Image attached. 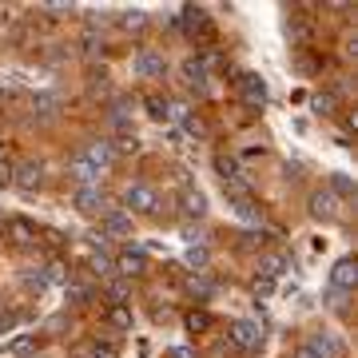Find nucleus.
<instances>
[{
    "instance_id": "nucleus-45",
    "label": "nucleus",
    "mask_w": 358,
    "mask_h": 358,
    "mask_svg": "<svg viewBox=\"0 0 358 358\" xmlns=\"http://www.w3.org/2000/svg\"><path fill=\"white\" fill-rule=\"evenodd\" d=\"M0 159H4V143H0Z\"/></svg>"
},
{
    "instance_id": "nucleus-10",
    "label": "nucleus",
    "mask_w": 358,
    "mask_h": 358,
    "mask_svg": "<svg viewBox=\"0 0 358 358\" xmlns=\"http://www.w3.org/2000/svg\"><path fill=\"white\" fill-rule=\"evenodd\" d=\"M4 235H8L13 247H36V223H28V219H20V215L4 223Z\"/></svg>"
},
{
    "instance_id": "nucleus-21",
    "label": "nucleus",
    "mask_w": 358,
    "mask_h": 358,
    "mask_svg": "<svg viewBox=\"0 0 358 358\" xmlns=\"http://www.w3.org/2000/svg\"><path fill=\"white\" fill-rule=\"evenodd\" d=\"M40 275H44V282H52V287H68V282H72V271H68L64 259H52Z\"/></svg>"
},
{
    "instance_id": "nucleus-35",
    "label": "nucleus",
    "mask_w": 358,
    "mask_h": 358,
    "mask_svg": "<svg viewBox=\"0 0 358 358\" xmlns=\"http://www.w3.org/2000/svg\"><path fill=\"white\" fill-rule=\"evenodd\" d=\"M291 40L294 44H310V28L307 24H291Z\"/></svg>"
},
{
    "instance_id": "nucleus-28",
    "label": "nucleus",
    "mask_w": 358,
    "mask_h": 358,
    "mask_svg": "<svg viewBox=\"0 0 358 358\" xmlns=\"http://www.w3.org/2000/svg\"><path fill=\"white\" fill-rule=\"evenodd\" d=\"M143 108H148V115H152V120H171V112H167V100L164 96H148V100H143Z\"/></svg>"
},
{
    "instance_id": "nucleus-27",
    "label": "nucleus",
    "mask_w": 358,
    "mask_h": 358,
    "mask_svg": "<svg viewBox=\"0 0 358 358\" xmlns=\"http://www.w3.org/2000/svg\"><path fill=\"white\" fill-rule=\"evenodd\" d=\"M128 294H131V282L128 279H120V275H112V279H108V299H112V303H124Z\"/></svg>"
},
{
    "instance_id": "nucleus-1",
    "label": "nucleus",
    "mask_w": 358,
    "mask_h": 358,
    "mask_svg": "<svg viewBox=\"0 0 358 358\" xmlns=\"http://www.w3.org/2000/svg\"><path fill=\"white\" fill-rule=\"evenodd\" d=\"M183 32L192 40H203V44H211L215 40V24H211V16H207V8H199V4H183L179 8V20H176Z\"/></svg>"
},
{
    "instance_id": "nucleus-39",
    "label": "nucleus",
    "mask_w": 358,
    "mask_h": 358,
    "mask_svg": "<svg viewBox=\"0 0 358 358\" xmlns=\"http://www.w3.org/2000/svg\"><path fill=\"white\" fill-rule=\"evenodd\" d=\"M251 287H255V294H271V291H275V282L263 279V275H255V282H251Z\"/></svg>"
},
{
    "instance_id": "nucleus-6",
    "label": "nucleus",
    "mask_w": 358,
    "mask_h": 358,
    "mask_svg": "<svg viewBox=\"0 0 358 358\" xmlns=\"http://www.w3.org/2000/svg\"><path fill=\"white\" fill-rule=\"evenodd\" d=\"M131 68H136V76H140V80H164L167 60H164V52L140 48V52H136V60H131Z\"/></svg>"
},
{
    "instance_id": "nucleus-34",
    "label": "nucleus",
    "mask_w": 358,
    "mask_h": 358,
    "mask_svg": "<svg viewBox=\"0 0 358 358\" xmlns=\"http://www.w3.org/2000/svg\"><path fill=\"white\" fill-rule=\"evenodd\" d=\"M100 48H103V40L88 32V36H84V56H100Z\"/></svg>"
},
{
    "instance_id": "nucleus-31",
    "label": "nucleus",
    "mask_w": 358,
    "mask_h": 358,
    "mask_svg": "<svg viewBox=\"0 0 358 358\" xmlns=\"http://www.w3.org/2000/svg\"><path fill=\"white\" fill-rule=\"evenodd\" d=\"M334 103H338V100H334L331 92H319V96L310 100V108H315L319 115H331V112H334Z\"/></svg>"
},
{
    "instance_id": "nucleus-40",
    "label": "nucleus",
    "mask_w": 358,
    "mask_h": 358,
    "mask_svg": "<svg viewBox=\"0 0 358 358\" xmlns=\"http://www.w3.org/2000/svg\"><path fill=\"white\" fill-rule=\"evenodd\" d=\"M171 358H199V355H195V346H176V350H171Z\"/></svg>"
},
{
    "instance_id": "nucleus-15",
    "label": "nucleus",
    "mask_w": 358,
    "mask_h": 358,
    "mask_svg": "<svg viewBox=\"0 0 358 358\" xmlns=\"http://www.w3.org/2000/svg\"><path fill=\"white\" fill-rule=\"evenodd\" d=\"M84 159H88L96 171H103V167H112L115 164V148H112V140H96V143H88L84 148Z\"/></svg>"
},
{
    "instance_id": "nucleus-3",
    "label": "nucleus",
    "mask_w": 358,
    "mask_h": 358,
    "mask_svg": "<svg viewBox=\"0 0 358 358\" xmlns=\"http://www.w3.org/2000/svg\"><path fill=\"white\" fill-rule=\"evenodd\" d=\"M227 338H231L235 350H247V355H251V350L263 346V327H259L255 319H235L231 322V331H227Z\"/></svg>"
},
{
    "instance_id": "nucleus-43",
    "label": "nucleus",
    "mask_w": 358,
    "mask_h": 358,
    "mask_svg": "<svg viewBox=\"0 0 358 358\" xmlns=\"http://www.w3.org/2000/svg\"><path fill=\"white\" fill-rule=\"evenodd\" d=\"M84 358H108V355H100V350H92V355H84Z\"/></svg>"
},
{
    "instance_id": "nucleus-9",
    "label": "nucleus",
    "mask_w": 358,
    "mask_h": 358,
    "mask_svg": "<svg viewBox=\"0 0 358 358\" xmlns=\"http://www.w3.org/2000/svg\"><path fill=\"white\" fill-rule=\"evenodd\" d=\"M235 84H239V96H243L247 108H263V103H267V84H263V76H255V72H243Z\"/></svg>"
},
{
    "instance_id": "nucleus-22",
    "label": "nucleus",
    "mask_w": 358,
    "mask_h": 358,
    "mask_svg": "<svg viewBox=\"0 0 358 358\" xmlns=\"http://www.w3.org/2000/svg\"><path fill=\"white\" fill-rule=\"evenodd\" d=\"M88 267H92V275L112 279V275H115V259H108L103 251H92V255H88Z\"/></svg>"
},
{
    "instance_id": "nucleus-2",
    "label": "nucleus",
    "mask_w": 358,
    "mask_h": 358,
    "mask_svg": "<svg viewBox=\"0 0 358 358\" xmlns=\"http://www.w3.org/2000/svg\"><path fill=\"white\" fill-rule=\"evenodd\" d=\"M124 207L136 211V215H155L159 211V195H155L152 183H128L124 187Z\"/></svg>"
},
{
    "instance_id": "nucleus-42",
    "label": "nucleus",
    "mask_w": 358,
    "mask_h": 358,
    "mask_svg": "<svg viewBox=\"0 0 358 358\" xmlns=\"http://www.w3.org/2000/svg\"><path fill=\"white\" fill-rule=\"evenodd\" d=\"M291 358H319V355H315L310 346H294V350H291Z\"/></svg>"
},
{
    "instance_id": "nucleus-36",
    "label": "nucleus",
    "mask_w": 358,
    "mask_h": 358,
    "mask_svg": "<svg viewBox=\"0 0 358 358\" xmlns=\"http://www.w3.org/2000/svg\"><path fill=\"white\" fill-rule=\"evenodd\" d=\"M183 128L192 131V136H207V128H203V120H195V115H187V120H183Z\"/></svg>"
},
{
    "instance_id": "nucleus-5",
    "label": "nucleus",
    "mask_w": 358,
    "mask_h": 358,
    "mask_svg": "<svg viewBox=\"0 0 358 358\" xmlns=\"http://www.w3.org/2000/svg\"><path fill=\"white\" fill-rule=\"evenodd\" d=\"M179 76H183V84H187L195 96H207V88H211V72H207V64L199 56H187V60L179 64Z\"/></svg>"
},
{
    "instance_id": "nucleus-26",
    "label": "nucleus",
    "mask_w": 358,
    "mask_h": 358,
    "mask_svg": "<svg viewBox=\"0 0 358 358\" xmlns=\"http://www.w3.org/2000/svg\"><path fill=\"white\" fill-rule=\"evenodd\" d=\"M207 263H211V251H207L203 243L187 251V267H195V275H203V271H207Z\"/></svg>"
},
{
    "instance_id": "nucleus-30",
    "label": "nucleus",
    "mask_w": 358,
    "mask_h": 358,
    "mask_svg": "<svg viewBox=\"0 0 358 358\" xmlns=\"http://www.w3.org/2000/svg\"><path fill=\"white\" fill-rule=\"evenodd\" d=\"M112 148H115V155H136L140 152V140L136 136H120V140H112Z\"/></svg>"
},
{
    "instance_id": "nucleus-17",
    "label": "nucleus",
    "mask_w": 358,
    "mask_h": 358,
    "mask_svg": "<svg viewBox=\"0 0 358 358\" xmlns=\"http://www.w3.org/2000/svg\"><path fill=\"white\" fill-rule=\"evenodd\" d=\"M331 282L338 287V291H355V282H358V263L355 259H338L331 271Z\"/></svg>"
},
{
    "instance_id": "nucleus-7",
    "label": "nucleus",
    "mask_w": 358,
    "mask_h": 358,
    "mask_svg": "<svg viewBox=\"0 0 358 358\" xmlns=\"http://www.w3.org/2000/svg\"><path fill=\"white\" fill-rule=\"evenodd\" d=\"M307 211L315 219H322V223H334V219L343 215V199H338V195H331V192H310Z\"/></svg>"
},
{
    "instance_id": "nucleus-44",
    "label": "nucleus",
    "mask_w": 358,
    "mask_h": 358,
    "mask_svg": "<svg viewBox=\"0 0 358 358\" xmlns=\"http://www.w3.org/2000/svg\"><path fill=\"white\" fill-rule=\"evenodd\" d=\"M4 92H8V84H4V80H0V100H4Z\"/></svg>"
},
{
    "instance_id": "nucleus-14",
    "label": "nucleus",
    "mask_w": 358,
    "mask_h": 358,
    "mask_svg": "<svg viewBox=\"0 0 358 358\" xmlns=\"http://www.w3.org/2000/svg\"><path fill=\"white\" fill-rule=\"evenodd\" d=\"M179 211H183V219H203L207 215V195L199 192V187H183V195H179Z\"/></svg>"
},
{
    "instance_id": "nucleus-33",
    "label": "nucleus",
    "mask_w": 358,
    "mask_h": 358,
    "mask_svg": "<svg viewBox=\"0 0 358 358\" xmlns=\"http://www.w3.org/2000/svg\"><path fill=\"white\" fill-rule=\"evenodd\" d=\"M13 159H8V155H4V159H0V187H13Z\"/></svg>"
},
{
    "instance_id": "nucleus-38",
    "label": "nucleus",
    "mask_w": 358,
    "mask_h": 358,
    "mask_svg": "<svg viewBox=\"0 0 358 358\" xmlns=\"http://www.w3.org/2000/svg\"><path fill=\"white\" fill-rule=\"evenodd\" d=\"M13 327H16V310H0V331L8 334Z\"/></svg>"
},
{
    "instance_id": "nucleus-11",
    "label": "nucleus",
    "mask_w": 358,
    "mask_h": 358,
    "mask_svg": "<svg viewBox=\"0 0 358 358\" xmlns=\"http://www.w3.org/2000/svg\"><path fill=\"white\" fill-rule=\"evenodd\" d=\"M68 176H72L76 187H100V171H96L84 155H72V159H68Z\"/></svg>"
},
{
    "instance_id": "nucleus-4",
    "label": "nucleus",
    "mask_w": 358,
    "mask_h": 358,
    "mask_svg": "<svg viewBox=\"0 0 358 358\" xmlns=\"http://www.w3.org/2000/svg\"><path fill=\"white\" fill-rule=\"evenodd\" d=\"M13 187L20 195H36L44 187V164L40 159H24V164L13 167Z\"/></svg>"
},
{
    "instance_id": "nucleus-12",
    "label": "nucleus",
    "mask_w": 358,
    "mask_h": 358,
    "mask_svg": "<svg viewBox=\"0 0 358 358\" xmlns=\"http://www.w3.org/2000/svg\"><path fill=\"white\" fill-rule=\"evenodd\" d=\"M72 207H76L80 215H103V192L100 187H76Z\"/></svg>"
},
{
    "instance_id": "nucleus-25",
    "label": "nucleus",
    "mask_w": 358,
    "mask_h": 358,
    "mask_svg": "<svg viewBox=\"0 0 358 358\" xmlns=\"http://www.w3.org/2000/svg\"><path fill=\"white\" fill-rule=\"evenodd\" d=\"M64 294H68V303H72V307H84V303L92 299V287H88V282H76V279H72V282L64 287Z\"/></svg>"
},
{
    "instance_id": "nucleus-16",
    "label": "nucleus",
    "mask_w": 358,
    "mask_h": 358,
    "mask_svg": "<svg viewBox=\"0 0 358 358\" xmlns=\"http://www.w3.org/2000/svg\"><path fill=\"white\" fill-rule=\"evenodd\" d=\"M291 267V259L282 255V251H263V255H259V275H263V279H279L282 271Z\"/></svg>"
},
{
    "instance_id": "nucleus-29",
    "label": "nucleus",
    "mask_w": 358,
    "mask_h": 358,
    "mask_svg": "<svg viewBox=\"0 0 358 358\" xmlns=\"http://www.w3.org/2000/svg\"><path fill=\"white\" fill-rule=\"evenodd\" d=\"M120 24H124V32H143L148 28V13H124Z\"/></svg>"
},
{
    "instance_id": "nucleus-41",
    "label": "nucleus",
    "mask_w": 358,
    "mask_h": 358,
    "mask_svg": "<svg viewBox=\"0 0 358 358\" xmlns=\"http://www.w3.org/2000/svg\"><path fill=\"white\" fill-rule=\"evenodd\" d=\"M192 291L195 294H211V282H207V279H192Z\"/></svg>"
},
{
    "instance_id": "nucleus-32",
    "label": "nucleus",
    "mask_w": 358,
    "mask_h": 358,
    "mask_svg": "<svg viewBox=\"0 0 358 358\" xmlns=\"http://www.w3.org/2000/svg\"><path fill=\"white\" fill-rule=\"evenodd\" d=\"M235 211H239L243 219H263V211H255V203H251V199H235Z\"/></svg>"
},
{
    "instance_id": "nucleus-37",
    "label": "nucleus",
    "mask_w": 358,
    "mask_h": 358,
    "mask_svg": "<svg viewBox=\"0 0 358 358\" xmlns=\"http://www.w3.org/2000/svg\"><path fill=\"white\" fill-rule=\"evenodd\" d=\"M24 282H28V291H44L48 282H44V275L40 271H32V275H24Z\"/></svg>"
},
{
    "instance_id": "nucleus-23",
    "label": "nucleus",
    "mask_w": 358,
    "mask_h": 358,
    "mask_svg": "<svg viewBox=\"0 0 358 358\" xmlns=\"http://www.w3.org/2000/svg\"><path fill=\"white\" fill-rule=\"evenodd\" d=\"M327 192L338 195V199H350V195H355V179L343 176V171H334V176H331V187H327Z\"/></svg>"
},
{
    "instance_id": "nucleus-19",
    "label": "nucleus",
    "mask_w": 358,
    "mask_h": 358,
    "mask_svg": "<svg viewBox=\"0 0 358 358\" xmlns=\"http://www.w3.org/2000/svg\"><path fill=\"white\" fill-rule=\"evenodd\" d=\"M103 322L112 331H131V307L128 303H112V307L103 310Z\"/></svg>"
},
{
    "instance_id": "nucleus-20",
    "label": "nucleus",
    "mask_w": 358,
    "mask_h": 358,
    "mask_svg": "<svg viewBox=\"0 0 358 358\" xmlns=\"http://www.w3.org/2000/svg\"><path fill=\"white\" fill-rule=\"evenodd\" d=\"M40 343H44L40 334H20V338H13L4 350H8L13 358H28V355H36V350H40Z\"/></svg>"
},
{
    "instance_id": "nucleus-8",
    "label": "nucleus",
    "mask_w": 358,
    "mask_h": 358,
    "mask_svg": "<svg viewBox=\"0 0 358 358\" xmlns=\"http://www.w3.org/2000/svg\"><path fill=\"white\" fill-rule=\"evenodd\" d=\"M100 235L103 239H131V215L128 211H103L100 215Z\"/></svg>"
},
{
    "instance_id": "nucleus-13",
    "label": "nucleus",
    "mask_w": 358,
    "mask_h": 358,
    "mask_svg": "<svg viewBox=\"0 0 358 358\" xmlns=\"http://www.w3.org/2000/svg\"><path fill=\"white\" fill-rule=\"evenodd\" d=\"M115 275L120 279H140V275H148V255L143 251H124V255L115 259Z\"/></svg>"
},
{
    "instance_id": "nucleus-24",
    "label": "nucleus",
    "mask_w": 358,
    "mask_h": 358,
    "mask_svg": "<svg viewBox=\"0 0 358 358\" xmlns=\"http://www.w3.org/2000/svg\"><path fill=\"white\" fill-rule=\"evenodd\" d=\"M183 322H187V331H192V334H207L211 327H215V319H211L207 310H192V315H187Z\"/></svg>"
},
{
    "instance_id": "nucleus-18",
    "label": "nucleus",
    "mask_w": 358,
    "mask_h": 358,
    "mask_svg": "<svg viewBox=\"0 0 358 358\" xmlns=\"http://www.w3.org/2000/svg\"><path fill=\"white\" fill-rule=\"evenodd\" d=\"M28 108H32V115H40V120H52V115L60 112V96H56V92H36V96L28 100Z\"/></svg>"
}]
</instances>
